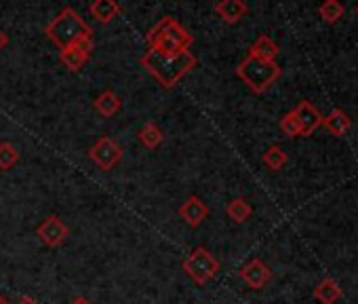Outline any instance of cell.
<instances>
[{
  "label": "cell",
  "mask_w": 358,
  "mask_h": 304,
  "mask_svg": "<svg viewBox=\"0 0 358 304\" xmlns=\"http://www.w3.org/2000/svg\"><path fill=\"white\" fill-rule=\"evenodd\" d=\"M141 66L148 70V74H152L156 78V83L162 89H171L175 87L179 81H182L188 72H192L199 64L196 55L190 51H182V53H160V51H145L141 55Z\"/></svg>",
  "instance_id": "1"
},
{
  "label": "cell",
  "mask_w": 358,
  "mask_h": 304,
  "mask_svg": "<svg viewBox=\"0 0 358 304\" xmlns=\"http://www.w3.org/2000/svg\"><path fill=\"white\" fill-rule=\"evenodd\" d=\"M49 41H53L59 51L78 43V41H93L91 26L80 18V13L72 7H64L45 28Z\"/></svg>",
  "instance_id": "2"
},
{
  "label": "cell",
  "mask_w": 358,
  "mask_h": 304,
  "mask_svg": "<svg viewBox=\"0 0 358 304\" xmlns=\"http://www.w3.org/2000/svg\"><path fill=\"white\" fill-rule=\"evenodd\" d=\"M150 49L154 51H160V53H169V55H175V53H182V51H188L194 43V36L179 24L175 18H162L145 36Z\"/></svg>",
  "instance_id": "3"
},
{
  "label": "cell",
  "mask_w": 358,
  "mask_h": 304,
  "mask_svg": "<svg viewBox=\"0 0 358 304\" xmlns=\"http://www.w3.org/2000/svg\"><path fill=\"white\" fill-rule=\"evenodd\" d=\"M282 74V68L276 62H266L253 55H247L238 68L236 76L253 91V93H266Z\"/></svg>",
  "instance_id": "4"
},
{
  "label": "cell",
  "mask_w": 358,
  "mask_h": 304,
  "mask_svg": "<svg viewBox=\"0 0 358 304\" xmlns=\"http://www.w3.org/2000/svg\"><path fill=\"white\" fill-rule=\"evenodd\" d=\"M184 270L188 277H192L194 283L205 285L220 272V260L207 247H196L184 260Z\"/></svg>",
  "instance_id": "5"
},
{
  "label": "cell",
  "mask_w": 358,
  "mask_h": 304,
  "mask_svg": "<svg viewBox=\"0 0 358 304\" xmlns=\"http://www.w3.org/2000/svg\"><path fill=\"white\" fill-rule=\"evenodd\" d=\"M89 159L103 172H110L116 163H120L122 159V148L110 137V135H103L99 137L91 148H89Z\"/></svg>",
  "instance_id": "6"
},
{
  "label": "cell",
  "mask_w": 358,
  "mask_h": 304,
  "mask_svg": "<svg viewBox=\"0 0 358 304\" xmlns=\"http://www.w3.org/2000/svg\"><path fill=\"white\" fill-rule=\"evenodd\" d=\"M36 235L41 237V241L47 245V247H59L68 235H70V228L66 226V222L59 218V216H49L45 218L38 228H36Z\"/></svg>",
  "instance_id": "7"
},
{
  "label": "cell",
  "mask_w": 358,
  "mask_h": 304,
  "mask_svg": "<svg viewBox=\"0 0 358 304\" xmlns=\"http://www.w3.org/2000/svg\"><path fill=\"white\" fill-rule=\"evenodd\" d=\"M241 279L251 287V289H264L270 285L272 281V270L270 266L262 260V258H253L249 260L243 268H241Z\"/></svg>",
  "instance_id": "8"
},
{
  "label": "cell",
  "mask_w": 358,
  "mask_h": 304,
  "mask_svg": "<svg viewBox=\"0 0 358 304\" xmlns=\"http://www.w3.org/2000/svg\"><path fill=\"white\" fill-rule=\"evenodd\" d=\"M91 51H93V41H78L66 49L59 51V60L62 64L70 70V72H78L87 66L89 57H91Z\"/></svg>",
  "instance_id": "9"
},
{
  "label": "cell",
  "mask_w": 358,
  "mask_h": 304,
  "mask_svg": "<svg viewBox=\"0 0 358 304\" xmlns=\"http://www.w3.org/2000/svg\"><path fill=\"white\" fill-rule=\"evenodd\" d=\"M297 123H299V135L308 137L312 135L318 127H322V114L316 106H312L310 102H299L297 108L293 110Z\"/></svg>",
  "instance_id": "10"
},
{
  "label": "cell",
  "mask_w": 358,
  "mask_h": 304,
  "mask_svg": "<svg viewBox=\"0 0 358 304\" xmlns=\"http://www.w3.org/2000/svg\"><path fill=\"white\" fill-rule=\"evenodd\" d=\"M177 214H179V218H182L190 228H196V226H201V224L207 220L209 207L205 205V201H203L201 197L192 195V197H188L182 205H179Z\"/></svg>",
  "instance_id": "11"
},
{
  "label": "cell",
  "mask_w": 358,
  "mask_h": 304,
  "mask_svg": "<svg viewBox=\"0 0 358 304\" xmlns=\"http://www.w3.org/2000/svg\"><path fill=\"white\" fill-rule=\"evenodd\" d=\"M213 11L226 24H238L249 13V5L245 3V0H220V3H215Z\"/></svg>",
  "instance_id": "12"
},
{
  "label": "cell",
  "mask_w": 358,
  "mask_h": 304,
  "mask_svg": "<svg viewBox=\"0 0 358 304\" xmlns=\"http://www.w3.org/2000/svg\"><path fill=\"white\" fill-rule=\"evenodd\" d=\"M322 127H324L331 135L343 137V135L352 129V120H350V116H348L341 108H335V110H331V114L322 116Z\"/></svg>",
  "instance_id": "13"
},
{
  "label": "cell",
  "mask_w": 358,
  "mask_h": 304,
  "mask_svg": "<svg viewBox=\"0 0 358 304\" xmlns=\"http://www.w3.org/2000/svg\"><path fill=\"white\" fill-rule=\"evenodd\" d=\"M343 296L339 283L331 277H324L316 287H314V298L322 304H335Z\"/></svg>",
  "instance_id": "14"
},
{
  "label": "cell",
  "mask_w": 358,
  "mask_h": 304,
  "mask_svg": "<svg viewBox=\"0 0 358 304\" xmlns=\"http://www.w3.org/2000/svg\"><path fill=\"white\" fill-rule=\"evenodd\" d=\"M93 106H95V110H97L101 116L110 118V116H114V114L122 108V102H120V97H118L112 89H106V91H101V93L95 97Z\"/></svg>",
  "instance_id": "15"
},
{
  "label": "cell",
  "mask_w": 358,
  "mask_h": 304,
  "mask_svg": "<svg viewBox=\"0 0 358 304\" xmlns=\"http://www.w3.org/2000/svg\"><path fill=\"white\" fill-rule=\"evenodd\" d=\"M280 53V49H278V45L270 39V36H266V34H262V36H257V41L251 45V49H249V55H253V57H259V60H266V62H276V55Z\"/></svg>",
  "instance_id": "16"
},
{
  "label": "cell",
  "mask_w": 358,
  "mask_h": 304,
  "mask_svg": "<svg viewBox=\"0 0 358 304\" xmlns=\"http://www.w3.org/2000/svg\"><path fill=\"white\" fill-rule=\"evenodd\" d=\"M118 13L120 5L116 0H95V3H91V15L101 24H110L114 18H118Z\"/></svg>",
  "instance_id": "17"
},
{
  "label": "cell",
  "mask_w": 358,
  "mask_h": 304,
  "mask_svg": "<svg viewBox=\"0 0 358 304\" xmlns=\"http://www.w3.org/2000/svg\"><path fill=\"white\" fill-rule=\"evenodd\" d=\"M262 161H264V165H266L270 172H280V170L287 165L289 155L285 152L282 146H270V148L264 152V155H262Z\"/></svg>",
  "instance_id": "18"
},
{
  "label": "cell",
  "mask_w": 358,
  "mask_h": 304,
  "mask_svg": "<svg viewBox=\"0 0 358 304\" xmlns=\"http://www.w3.org/2000/svg\"><path fill=\"white\" fill-rule=\"evenodd\" d=\"M226 214H228V218L232 220V222H236V224H243V222H247L249 218H251V214H253V207L249 205V201L247 199H232L228 205H226Z\"/></svg>",
  "instance_id": "19"
},
{
  "label": "cell",
  "mask_w": 358,
  "mask_h": 304,
  "mask_svg": "<svg viewBox=\"0 0 358 304\" xmlns=\"http://www.w3.org/2000/svg\"><path fill=\"white\" fill-rule=\"evenodd\" d=\"M162 139H164V133H162V129H160L156 123H145V125L141 127V131H139V141H141L148 150L158 148V146L162 144Z\"/></svg>",
  "instance_id": "20"
},
{
  "label": "cell",
  "mask_w": 358,
  "mask_h": 304,
  "mask_svg": "<svg viewBox=\"0 0 358 304\" xmlns=\"http://www.w3.org/2000/svg\"><path fill=\"white\" fill-rule=\"evenodd\" d=\"M343 11H345V7L339 3V0H327V3H322L318 7V13L327 24H337L343 18Z\"/></svg>",
  "instance_id": "21"
},
{
  "label": "cell",
  "mask_w": 358,
  "mask_h": 304,
  "mask_svg": "<svg viewBox=\"0 0 358 304\" xmlns=\"http://www.w3.org/2000/svg\"><path fill=\"white\" fill-rule=\"evenodd\" d=\"M20 161V150L11 141H0V170L9 172Z\"/></svg>",
  "instance_id": "22"
},
{
  "label": "cell",
  "mask_w": 358,
  "mask_h": 304,
  "mask_svg": "<svg viewBox=\"0 0 358 304\" xmlns=\"http://www.w3.org/2000/svg\"><path fill=\"white\" fill-rule=\"evenodd\" d=\"M280 131H282L287 137H297V135H299V123H297L293 110L280 118Z\"/></svg>",
  "instance_id": "23"
},
{
  "label": "cell",
  "mask_w": 358,
  "mask_h": 304,
  "mask_svg": "<svg viewBox=\"0 0 358 304\" xmlns=\"http://www.w3.org/2000/svg\"><path fill=\"white\" fill-rule=\"evenodd\" d=\"M7 45H9V36H7V32L3 28H0V51H3Z\"/></svg>",
  "instance_id": "24"
},
{
  "label": "cell",
  "mask_w": 358,
  "mask_h": 304,
  "mask_svg": "<svg viewBox=\"0 0 358 304\" xmlns=\"http://www.w3.org/2000/svg\"><path fill=\"white\" fill-rule=\"evenodd\" d=\"M17 304H38L32 296H22L20 300H17Z\"/></svg>",
  "instance_id": "25"
},
{
  "label": "cell",
  "mask_w": 358,
  "mask_h": 304,
  "mask_svg": "<svg viewBox=\"0 0 358 304\" xmlns=\"http://www.w3.org/2000/svg\"><path fill=\"white\" fill-rule=\"evenodd\" d=\"M70 304H91V302H89L87 298H83V296H78V298H74V300H72Z\"/></svg>",
  "instance_id": "26"
},
{
  "label": "cell",
  "mask_w": 358,
  "mask_h": 304,
  "mask_svg": "<svg viewBox=\"0 0 358 304\" xmlns=\"http://www.w3.org/2000/svg\"><path fill=\"white\" fill-rule=\"evenodd\" d=\"M0 304H9V300H7V298H5L3 293H0Z\"/></svg>",
  "instance_id": "27"
},
{
  "label": "cell",
  "mask_w": 358,
  "mask_h": 304,
  "mask_svg": "<svg viewBox=\"0 0 358 304\" xmlns=\"http://www.w3.org/2000/svg\"><path fill=\"white\" fill-rule=\"evenodd\" d=\"M356 13H358V5H356Z\"/></svg>",
  "instance_id": "28"
}]
</instances>
